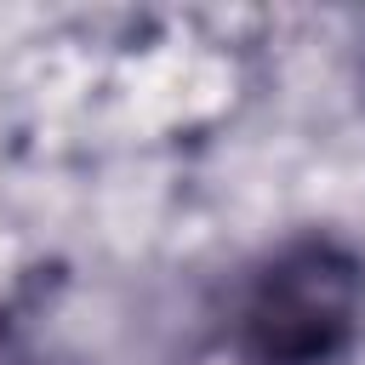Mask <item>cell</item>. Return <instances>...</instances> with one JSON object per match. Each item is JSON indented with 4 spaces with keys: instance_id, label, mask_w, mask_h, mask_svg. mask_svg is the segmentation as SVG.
Here are the masks:
<instances>
[{
    "instance_id": "obj_1",
    "label": "cell",
    "mask_w": 365,
    "mask_h": 365,
    "mask_svg": "<svg viewBox=\"0 0 365 365\" xmlns=\"http://www.w3.org/2000/svg\"><path fill=\"white\" fill-rule=\"evenodd\" d=\"M359 257L336 240H291L245 279L234 348L245 365H336L359 336Z\"/></svg>"
}]
</instances>
